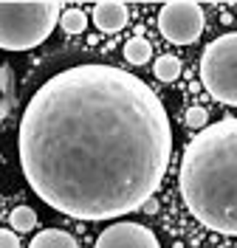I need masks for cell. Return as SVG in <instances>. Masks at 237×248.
<instances>
[{
	"label": "cell",
	"mask_w": 237,
	"mask_h": 248,
	"mask_svg": "<svg viewBox=\"0 0 237 248\" xmlns=\"http://www.w3.org/2000/svg\"><path fill=\"white\" fill-rule=\"evenodd\" d=\"M190 215L226 237H237V119L206 124L190 141L178 172Z\"/></svg>",
	"instance_id": "7a4b0ae2"
},
{
	"label": "cell",
	"mask_w": 237,
	"mask_h": 248,
	"mask_svg": "<svg viewBox=\"0 0 237 248\" xmlns=\"http://www.w3.org/2000/svg\"><path fill=\"white\" fill-rule=\"evenodd\" d=\"M17 153L29 186L54 212L113 220L156 195L173 155V124L144 79L88 62L37 88Z\"/></svg>",
	"instance_id": "6da1fadb"
},
{
	"label": "cell",
	"mask_w": 237,
	"mask_h": 248,
	"mask_svg": "<svg viewBox=\"0 0 237 248\" xmlns=\"http://www.w3.org/2000/svg\"><path fill=\"white\" fill-rule=\"evenodd\" d=\"M29 248H79V243L63 229H43L29 243Z\"/></svg>",
	"instance_id": "ba28073f"
},
{
	"label": "cell",
	"mask_w": 237,
	"mask_h": 248,
	"mask_svg": "<svg viewBox=\"0 0 237 248\" xmlns=\"http://www.w3.org/2000/svg\"><path fill=\"white\" fill-rule=\"evenodd\" d=\"M0 248H20V237L12 229H0Z\"/></svg>",
	"instance_id": "5bb4252c"
},
{
	"label": "cell",
	"mask_w": 237,
	"mask_h": 248,
	"mask_svg": "<svg viewBox=\"0 0 237 248\" xmlns=\"http://www.w3.org/2000/svg\"><path fill=\"white\" fill-rule=\"evenodd\" d=\"M94 248H161V243L147 226L122 220V223H113L99 234Z\"/></svg>",
	"instance_id": "8992f818"
},
{
	"label": "cell",
	"mask_w": 237,
	"mask_h": 248,
	"mask_svg": "<svg viewBox=\"0 0 237 248\" xmlns=\"http://www.w3.org/2000/svg\"><path fill=\"white\" fill-rule=\"evenodd\" d=\"M9 223H12V232L23 234V232H32L37 226V212L32 206H17L15 212L9 215Z\"/></svg>",
	"instance_id": "8fae6325"
},
{
	"label": "cell",
	"mask_w": 237,
	"mask_h": 248,
	"mask_svg": "<svg viewBox=\"0 0 237 248\" xmlns=\"http://www.w3.org/2000/svg\"><path fill=\"white\" fill-rule=\"evenodd\" d=\"M153 57V46H150V40H144V37H130L125 43V60L130 65H147Z\"/></svg>",
	"instance_id": "9c48e42d"
},
{
	"label": "cell",
	"mask_w": 237,
	"mask_h": 248,
	"mask_svg": "<svg viewBox=\"0 0 237 248\" xmlns=\"http://www.w3.org/2000/svg\"><path fill=\"white\" fill-rule=\"evenodd\" d=\"M153 74H156V79H161V82H175V79L181 77V60L178 57H158L156 65H153Z\"/></svg>",
	"instance_id": "30bf717a"
},
{
	"label": "cell",
	"mask_w": 237,
	"mask_h": 248,
	"mask_svg": "<svg viewBox=\"0 0 237 248\" xmlns=\"http://www.w3.org/2000/svg\"><path fill=\"white\" fill-rule=\"evenodd\" d=\"M184 122H187V127H192V130H204L206 122H209V113H206V108H190L187 110V116H184Z\"/></svg>",
	"instance_id": "4fadbf2b"
},
{
	"label": "cell",
	"mask_w": 237,
	"mask_h": 248,
	"mask_svg": "<svg viewBox=\"0 0 237 248\" xmlns=\"http://www.w3.org/2000/svg\"><path fill=\"white\" fill-rule=\"evenodd\" d=\"M127 20H130V12H127L125 3H96L94 6V23L99 31H105V34H113V31H122L127 26Z\"/></svg>",
	"instance_id": "52a82bcc"
},
{
	"label": "cell",
	"mask_w": 237,
	"mask_h": 248,
	"mask_svg": "<svg viewBox=\"0 0 237 248\" xmlns=\"http://www.w3.org/2000/svg\"><path fill=\"white\" fill-rule=\"evenodd\" d=\"M142 209L147 212V215H156V212H158V201H156V198H150V201L144 203Z\"/></svg>",
	"instance_id": "9a60e30c"
},
{
	"label": "cell",
	"mask_w": 237,
	"mask_h": 248,
	"mask_svg": "<svg viewBox=\"0 0 237 248\" xmlns=\"http://www.w3.org/2000/svg\"><path fill=\"white\" fill-rule=\"evenodd\" d=\"M201 82L215 102L237 108V31L215 37L204 48Z\"/></svg>",
	"instance_id": "277c9868"
},
{
	"label": "cell",
	"mask_w": 237,
	"mask_h": 248,
	"mask_svg": "<svg viewBox=\"0 0 237 248\" xmlns=\"http://www.w3.org/2000/svg\"><path fill=\"white\" fill-rule=\"evenodd\" d=\"M204 9L198 3H167L158 12V31L175 46H192L204 31Z\"/></svg>",
	"instance_id": "5b68a950"
},
{
	"label": "cell",
	"mask_w": 237,
	"mask_h": 248,
	"mask_svg": "<svg viewBox=\"0 0 237 248\" xmlns=\"http://www.w3.org/2000/svg\"><path fill=\"white\" fill-rule=\"evenodd\" d=\"M60 26H63L65 34H82L88 29V15L82 9H65L63 17H60Z\"/></svg>",
	"instance_id": "7c38bea8"
},
{
	"label": "cell",
	"mask_w": 237,
	"mask_h": 248,
	"mask_svg": "<svg viewBox=\"0 0 237 248\" xmlns=\"http://www.w3.org/2000/svg\"><path fill=\"white\" fill-rule=\"evenodd\" d=\"M63 17V6L54 0L37 3H0V48L29 51L46 43Z\"/></svg>",
	"instance_id": "3957f363"
}]
</instances>
